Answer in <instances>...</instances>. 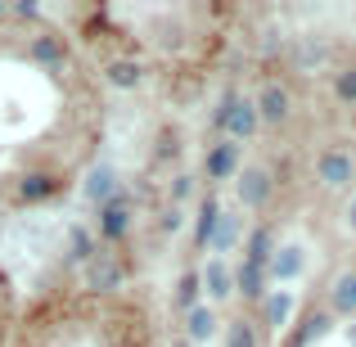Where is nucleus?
Segmentation results:
<instances>
[{
    "instance_id": "39448f33",
    "label": "nucleus",
    "mask_w": 356,
    "mask_h": 347,
    "mask_svg": "<svg viewBox=\"0 0 356 347\" xmlns=\"http://www.w3.org/2000/svg\"><path fill=\"white\" fill-rule=\"evenodd\" d=\"M118 280H122V271H118V261H113V257L90 261V289H113Z\"/></svg>"
},
{
    "instance_id": "f257e3e1",
    "label": "nucleus",
    "mask_w": 356,
    "mask_h": 347,
    "mask_svg": "<svg viewBox=\"0 0 356 347\" xmlns=\"http://www.w3.org/2000/svg\"><path fill=\"white\" fill-rule=\"evenodd\" d=\"M217 122H221V127H230V131H235V136H248V131L257 127V108H252L248 99H235V95H230L226 104H221Z\"/></svg>"
},
{
    "instance_id": "412c9836",
    "label": "nucleus",
    "mask_w": 356,
    "mask_h": 347,
    "mask_svg": "<svg viewBox=\"0 0 356 347\" xmlns=\"http://www.w3.org/2000/svg\"><path fill=\"white\" fill-rule=\"evenodd\" d=\"M235 221H217V230H212V243H217V248H230V243H235Z\"/></svg>"
},
{
    "instance_id": "7ed1b4c3",
    "label": "nucleus",
    "mask_w": 356,
    "mask_h": 347,
    "mask_svg": "<svg viewBox=\"0 0 356 347\" xmlns=\"http://www.w3.org/2000/svg\"><path fill=\"white\" fill-rule=\"evenodd\" d=\"M266 172H261V167H243V176H239V194H243V199H248V203H261V199H266Z\"/></svg>"
},
{
    "instance_id": "9b49d317",
    "label": "nucleus",
    "mask_w": 356,
    "mask_h": 347,
    "mask_svg": "<svg viewBox=\"0 0 356 347\" xmlns=\"http://www.w3.org/2000/svg\"><path fill=\"white\" fill-rule=\"evenodd\" d=\"M239 289H243L248 298H257V293H261V266L243 261V266H239Z\"/></svg>"
},
{
    "instance_id": "2eb2a0df",
    "label": "nucleus",
    "mask_w": 356,
    "mask_h": 347,
    "mask_svg": "<svg viewBox=\"0 0 356 347\" xmlns=\"http://www.w3.org/2000/svg\"><path fill=\"white\" fill-rule=\"evenodd\" d=\"M266 248H270V234L257 230V234H252V243H248V261H252V266H261V261H266Z\"/></svg>"
},
{
    "instance_id": "393cba45",
    "label": "nucleus",
    "mask_w": 356,
    "mask_h": 347,
    "mask_svg": "<svg viewBox=\"0 0 356 347\" xmlns=\"http://www.w3.org/2000/svg\"><path fill=\"white\" fill-rule=\"evenodd\" d=\"M352 230H356V199H352Z\"/></svg>"
},
{
    "instance_id": "5701e85b",
    "label": "nucleus",
    "mask_w": 356,
    "mask_h": 347,
    "mask_svg": "<svg viewBox=\"0 0 356 347\" xmlns=\"http://www.w3.org/2000/svg\"><path fill=\"white\" fill-rule=\"evenodd\" d=\"M230 347H257V343H252V330H248V325H235V330H230Z\"/></svg>"
},
{
    "instance_id": "a211bd4d",
    "label": "nucleus",
    "mask_w": 356,
    "mask_h": 347,
    "mask_svg": "<svg viewBox=\"0 0 356 347\" xmlns=\"http://www.w3.org/2000/svg\"><path fill=\"white\" fill-rule=\"evenodd\" d=\"M289 302H293V298H289V293H275V298H270V302H266V316H270V325H280V321H284V316H289Z\"/></svg>"
},
{
    "instance_id": "b1692460",
    "label": "nucleus",
    "mask_w": 356,
    "mask_h": 347,
    "mask_svg": "<svg viewBox=\"0 0 356 347\" xmlns=\"http://www.w3.org/2000/svg\"><path fill=\"white\" fill-rule=\"evenodd\" d=\"M325 330H330V316H316V321L307 325V334H325Z\"/></svg>"
},
{
    "instance_id": "dca6fc26",
    "label": "nucleus",
    "mask_w": 356,
    "mask_h": 347,
    "mask_svg": "<svg viewBox=\"0 0 356 347\" xmlns=\"http://www.w3.org/2000/svg\"><path fill=\"white\" fill-rule=\"evenodd\" d=\"M108 77H113L118 86H136V81H140V68H136V63H113V68H108Z\"/></svg>"
},
{
    "instance_id": "6e6552de",
    "label": "nucleus",
    "mask_w": 356,
    "mask_h": 347,
    "mask_svg": "<svg viewBox=\"0 0 356 347\" xmlns=\"http://www.w3.org/2000/svg\"><path fill=\"white\" fill-rule=\"evenodd\" d=\"M261 113H266L270 122H280V118L289 113V95H284V90H280V86H270L266 95H261Z\"/></svg>"
},
{
    "instance_id": "1a4fd4ad",
    "label": "nucleus",
    "mask_w": 356,
    "mask_h": 347,
    "mask_svg": "<svg viewBox=\"0 0 356 347\" xmlns=\"http://www.w3.org/2000/svg\"><path fill=\"white\" fill-rule=\"evenodd\" d=\"M334 307H339V312H352L356 307V275H343L339 284H334Z\"/></svg>"
},
{
    "instance_id": "0eeeda50",
    "label": "nucleus",
    "mask_w": 356,
    "mask_h": 347,
    "mask_svg": "<svg viewBox=\"0 0 356 347\" xmlns=\"http://www.w3.org/2000/svg\"><path fill=\"white\" fill-rule=\"evenodd\" d=\"M270 271H275V275H298V271H302V248H293V243H289V248H280Z\"/></svg>"
},
{
    "instance_id": "9d476101",
    "label": "nucleus",
    "mask_w": 356,
    "mask_h": 347,
    "mask_svg": "<svg viewBox=\"0 0 356 347\" xmlns=\"http://www.w3.org/2000/svg\"><path fill=\"white\" fill-rule=\"evenodd\" d=\"M217 199H208V203H203V212H199V243H208L212 239V230H217Z\"/></svg>"
},
{
    "instance_id": "f03ea898",
    "label": "nucleus",
    "mask_w": 356,
    "mask_h": 347,
    "mask_svg": "<svg viewBox=\"0 0 356 347\" xmlns=\"http://www.w3.org/2000/svg\"><path fill=\"white\" fill-rule=\"evenodd\" d=\"M99 230H104L108 239L127 234V199H122V194H113L108 203H99Z\"/></svg>"
},
{
    "instance_id": "f8f14e48",
    "label": "nucleus",
    "mask_w": 356,
    "mask_h": 347,
    "mask_svg": "<svg viewBox=\"0 0 356 347\" xmlns=\"http://www.w3.org/2000/svg\"><path fill=\"white\" fill-rule=\"evenodd\" d=\"M90 194H95L99 203H108V199H113V172H108V167H99V172L90 176Z\"/></svg>"
},
{
    "instance_id": "aec40b11",
    "label": "nucleus",
    "mask_w": 356,
    "mask_h": 347,
    "mask_svg": "<svg viewBox=\"0 0 356 347\" xmlns=\"http://www.w3.org/2000/svg\"><path fill=\"white\" fill-rule=\"evenodd\" d=\"M194 293H199V275H185L181 289H176V302H181V307H194Z\"/></svg>"
},
{
    "instance_id": "4be33fe9",
    "label": "nucleus",
    "mask_w": 356,
    "mask_h": 347,
    "mask_svg": "<svg viewBox=\"0 0 356 347\" xmlns=\"http://www.w3.org/2000/svg\"><path fill=\"white\" fill-rule=\"evenodd\" d=\"M334 90H339V99H356V68L343 72V77L334 81Z\"/></svg>"
},
{
    "instance_id": "f3484780",
    "label": "nucleus",
    "mask_w": 356,
    "mask_h": 347,
    "mask_svg": "<svg viewBox=\"0 0 356 347\" xmlns=\"http://www.w3.org/2000/svg\"><path fill=\"white\" fill-rule=\"evenodd\" d=\"M50 190H54L50 176H32V181H23V194H27V199H45Z\"/></svg>"
},
{
    "instance_id": "20e7f679",
    "label": "nucleus",
    "mask_w": 356,
    "mask_h": 347,
    "mask_svg": "<svg viewBox=\"0 0 356 347\" xmlns=\"http://www.w3.org/2000/svg\"><path fill=\"white\" fill-rule=\"evenodd\" d=\"M321 176H325L330 185H343V181L352 176V158H348V154H325V158H321Z\"/></svg>"
},
{
    "instance_id": "4468645a",
    "label": "nucleus",
    "mask_w": 356,
    "mask_h": 347,
    "mask_svg": "<svg viewBox=\"0 0 356 347\" xmlns=\"http://www.w3.org/2000/svg\"><path fill=\"white\" fill-rule=\"evenodd\" d=\"M208 334H212V312L194 307L190 312V339H208Z\"/></svg>"
},
{
    "instance_id": "6ab92c4d",
    "label": "nucleus",
    "mask_w": 356,
    "mask_h": 347,
    "mask_svg": "<svg viewBox=\"0 0 356 347\" xmlns=\"http://www.w3.org/2000/svg\"><path fill=\"white\" fill-rule=\"evenodd\" d=\"M32 54H36L41 63H54V59H59V41H50V36H41V41L32 45Z\"/></svg>"
},
{
    "instance_id": "423d86ee",
    "label": "nucleus",
    "mask_w": 356,
    "mask_h": 347,
    "mask_svg": "<svg viewBox=\"0 0 356 347\" xmlns=\"http://www.w3.org/2000/svg\"><path fill=\"white\" fill-rule=\"evenodd\" d=\"M235 163H239L235 145H217L208 154V176H230V172H235Z\"/></svg>"
},
{
    "instance_id": "ddd939ff",
    "label": "nucleus",
    "mask_w": 356,
    "mask_h": 347,
    "mask_svg": "<svg viewBox=\"0 0 356 347\" xmlns=\"http://www.w3.org/2000/svg\"><path fill=\"white\" fill-rule=\"evenodd\" d=\"M208 289H212V298H226L230 293V275H226L221 261H212V266H208Z\"/></svg>"
}]
</instances>
